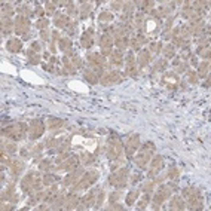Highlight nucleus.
Returning <instances> with one entry per match:
<instances>
[{"label": "nucleus", "instance_id": "nucleus-1", "mask_svg": "<svg viewBox=\"0 0 211 211\" xmlns=\"http://www.w3.org/2000/svg\"><path fill=\"white\" fill-rule=\"evenodd\" d=\"M80 43H82L83 48H91V46H92V43H94V36L91 34V31H86V33L82 36Z\"/></svg>", "mask_w": 211, "mask_h": 211}, {"label": "nucleus", "instance_id": "nucleus-2", "mask_svg": "<svg viewBox=\"0 0 211 211\" xmlns=\"http://www.w3.org/2000/svg\"><path fill=\"white\" fill-rule=\"evenodd\" d=\"M149 63H150V54L147 51H143L140 54V57H138V64H140V67H144Z\"/></svg>", "mask_w": 211, "mask_h": 211}, {"label": "nucleus", "instance_id": "nucleus-3", "mask_svg": "<svg viewBox=\"0 0 211 211\" xmlns=\"http://www.w3.org/2000/svg\"><path fill=\"white\" fill-rule=\"evenodd\" d=\"M8 49L12 51V52H18V51L21 49V42H20L18 39L9 40V42H8Z\"/></svg>", "mask_w": 211, "mask_h": 211}, {"label": "nucleus", "instance_id": "nucleus-4", "mask_svg": "<svg viewBox=\"0 0 211 211\" xmlns=\"http://www.w3.org/2000/svg\"><path fill=\"white\" fill-rule=\"evenodd\" d=\"M11 170H12L14 174H20V172L24 170V162H21V161H14L12 165H11Z\"/></svg>", "mask_w": 211, "mask_h": 211}, {"label": "nucleus", "instance_id": "nucleus-5", "mask_svg": "<svg viewBox=\"0 0 211 211\" xmlns=\"http://www.w3.org/2000/svg\"><path fill=\"white\" fill-rule=\"evenodd\" d=\"M138 195H140V190H132L131 193H128V196H127V205H132L137 201Z\"/></svg>", "mask_w": 211, "mask_h": 211}, {"label": "nucleus", "instance_id": "nucleus-6", "mask_svg": "<svg viewBox=\"0 0 211 211\" xmlns=\"http://www.w3.org/2000/svg\"><path fill=\"white\" fill-rule=\"evenodd\" d=\"M171 208H177V210H183L184 208V202L180 198H174L171 201Z\"/></svg>", "mask_w": 211, "mask_h": 211}, {"label": "nucleus", "instance_id": "nucleus-7", "mask_svg": "<svg viewBox=\"0 0 211 211\" xmlns=\"http://www.w3.org/2000/svg\"><path fill=\"white\" fill-rule=\"evenodd\" d=\"M68 46H71V42H70V37H63L61 40H60V48L63 49V51H65Z\"/></svg>", "mask_w": 211, "mask_h": 211}, {"label": "nucleus", "instance_id": "nucleus-8", "mask_svg": "<svg viewBox=\"0 0 211 211\" xmlns=\"http://www.w3.org/2000/svg\"><path fill=\"white\" fill-rule=\"evenodd\" d=\"M85 77H86V80H89L91 83H97V76L94 74V70H92V71H85Z\"/></svg>", "mask_w": 211, "mask_h": 211}, {"label": "nucleus", "instance_id": "nucleus-9", "mask_svg": "<svg viewBox=\"0 0 211 211\" xmlns=\"http://www.w3.org/2000/svg\"><path fill=\"white\" fill-rule=\"evenodd\" d=\"M112 63L113 64H122V55H121V52H115L113 54V57H112Z\"/></svg>", "mask_w": 211, "mask_h": 211}, {"label": "nucleus", "instance_id": "nucleus-10", "mask_svg": "<svg viewBox=\"0 0 211 211\" xmlns=\"http://www.w3.org/2000/svg\"><path fill=\"white\" fill-rule=\"evenodd\" d=\"M112 21L113 20V15L112 14H109V12H103L101 15H100V21Z\"/></svg>", "mask_w": 211, "mask_h": 211}, {"label": "nucleus", "instance_id": "nucleus-11", "mask_svg": "<svg viewBox=\"0 0 211 211\" xmlns=\"http://www.w3.org/2000/svg\"><path fill=\"white\" fill-rule=\"evenodd\" d=\"M164 54L167 55V57H172V54H174V46L172 45H168V46H165V49H164Z\"/></svg>", "mask_w": 211, "mask_h": 211}, {"label": "nucleus", "instance_id": "nucleus-12", "mask_svg": "<svg viewBox=\"0 0 211 211\" xmlns=\"http://www.w3.org/2000/svg\"><path fill=\"white\" fill-rule=\"evenodd\" d=\"M177 175H178V170H177L175 167H172V168L168 170V177H170V178H175Z\"/></svg>", "mask_w": 211, "mask_h": 211}, {"label": "nucleus", "instance_id": "nucleus-13", "mask_svg": "<svg viewBox=\"0 0 211 211\" xmlns=\"http://www.w3.org/2000/svg\"><path fill=\"white\" fill-rule=\"evenodd\" d=\"M48 20H39L37 23H36V27H39V28H46L48 27Z\"/></svg>", "mask_w": 211, "mask_h": 211}, {"label": "nucleus", "instance_id": "nucleus-14", "mask_svg": "<svg viewBox=\"0 0 211 211\" xmlns=\"http://www.w3.org/2000/svg\"><path fill=\"white\" fill-rule=\"evenodd\" d=\"M61 124H63L61 121H57V119H55V121L49 122V125H48V127H49V130H54V128H58V127H60Z\"/></svg>", "mask_w": 211, "mask_h": 211}, {"label": "nucleus", "instance_id": "nucleus-15", "mask_svg": "<svg viewBox=\"0 0 211 211\" xmlns=\"http://www.w3.org/2000/svg\"><path fill=\"white\" fill-rule=\"evenodd\" d=\"M187 79H190V83H196V82H198V79H196V73H193V71H189Z\"/></svg>", "mask_w": 211, "mask_h": 211}, {"label": "nucleus", "instance_id": "nucleus-16", "mask_svg": "<svg viewBox=\"0 0 211 211\" xmlns=\"http://www.w3.org/2000/svg\"><path fill=\"white\" fill-rule=\"evenodd\" d=\"M49 31L48 30H42V33H40V37L43 39V40H49Z\"/></svg>", "mask_w": 211, "mask_h": 211}, {"label": "nucleus", "instance_id": "nucleus-17", "mask_svg": "<svg viewBox=\"0 0 211 211\" xmlns=\"http://www.w3.org/2000/svg\"><path fill=\"white\" fill-rule=\"evenodd\" d=\"M205 46H207V45H205ZM205 46H204V45H201V46L198 48V52H201V51H202V49H204ZM204 57H205V58H208V48L205 49V52H204Z\"/></svg>", "mask_w": 211, "mask_h": 211}]
</instances>
